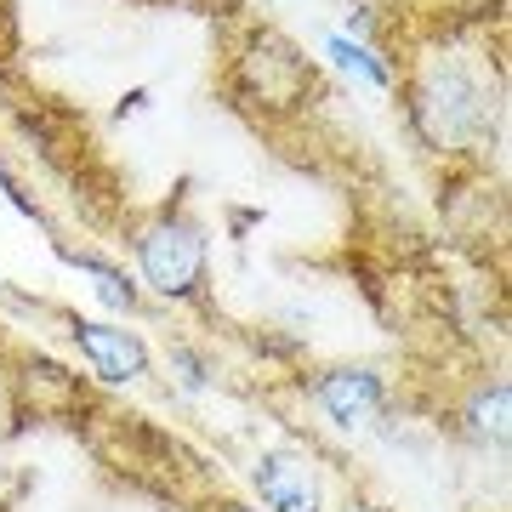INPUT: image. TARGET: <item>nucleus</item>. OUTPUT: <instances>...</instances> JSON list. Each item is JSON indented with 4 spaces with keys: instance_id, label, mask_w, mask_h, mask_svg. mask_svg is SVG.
<instances>
[{
    "instance_id": "f257e3e1",
    "label": "nucleus",
    "mask_w": 512,
    "mask_h": 512,
    "mask_svg": "<svg viewBox=\"0 0 512 512\" xmlns=\"http://www.w3.org/2000/svg\"><path fill=\"white\" fill-rule=\"evenodd\" d=\"M393 86L404 97V120L416 143L439 160H478L490 143H501L507 120V74L501 57L473 35H439L393 69Z\"/></svg>"
},
{
    "instance_id": "f03ea898",
    "label": "nucleus",
    "mask_w": 512,
    "mask_h": 512,
    "mask_svg": "<svg viewBox=\"0 0 512 512\" xmlns=\"http://www.w3.org/2000/svg\"><path fill=\"white\" fill-rule=\"evenodd\" d=\"M228 97L234 109H245L251 120H296L325 97V74L291 35H279L268 23H251L239 46L228 52Z\"/></svg>"
},
{
    "instance_id": "7ed1b4c3",
    "label": "nucleus",
    "mask_w": 512,
    "mask_h": 512,
    "mask_svg": "<svg viewBox=\"0 0 512 512\" xmlns=\"http://www.w3.org/2000/svg\"><path fill=\"white\" fill-rule=\"evenodd\" d=\"M131 262H137V285L143 296L165 308H194L205 302L211 285V239L188 200H165L131 222Z\"/></svg>"
},
{
    "instance_id": "20e7f679",
    "label": "nucleus",
    "mask_w": 512,
    "mask_h": 512,
    "mask_svg": "<svg viewBox=\"0 0 512 512\" xmlns=\"http://www.w3.org/2000/svg\"><path fill=\"white\" fill-rule=\"evenodd\" d=\"M302 393H308L313 416L325 421L330 433H348V439L370 433L393 404V387L376 365H325L302 382Z\"/></svg>"
},
{
    "instance_id": "39448f33",
    "label": "nucleus",
    "mask_w": 512,
    "mask_h": 512,
    "mask_svg": "<svg viewBox=\"0 0 512 512\" xmlns=\"http://www.w3.org/2000/svg\"><path fill=\"white\" fill-rule=\"evenodd\" d=\"M63 325H69V342L80 353V365L92 370L103 387L148 382L154 353H148L143 330L120 325V319H92V313H63Z\"/></svg>"
},
{
    "instance_id": "423d86ee",
    "label": "nucleus",
    "mask_w": 512,
    "mask_h": 512,
    "mask_svg": "<svg viewBox=\"0 0 512 512\" xmlns=\"http://www.w3.org/2000/svg\"><path fill=\"white\" fill-rule=\"evenodd\" d=\"M251 490H256V501H262V512H330L325 473H319L313 450H296V444L256 450L251 456Z\"/></svg>"
},
{
    "instance_id": "0eeeda50",
    "label": "nucleus",
    "mask_w": 512,
    "mask_h": 512,
    "mask_svg": "<svg viewBox=\"0 0 512 512\" xmlns=\"http://www.w3.org/2000/svg\"><path fill=\"white\" fill-rule=\"evenodd\" d=\"M461 433L478 444V450H495V456H507V421H512V387L501 376H484V382L461 399L456 410Z\"/></svg>"
},
{
    "instance_id": "6e6552de",
    "label": "nucleus",
    "mask_w": 512,
    "mask_h": 512,
    "mask_svg": "<svg viewBox=\"0 0 512 512\" xmlns=\"http://www.w3.org/2000/svg\"><path fill=\"white\" fill-rule=\"evenodd\" d=\"M57 256L92 279V291H97L103 308H114V313H137L143 308V285H137L120 262H109V256H97V251H69V245H57Z\"/></svg>"
},
{
    "instance_id": "1a4fd4ad",
    "label": "nucleus",
    "mask_w": 512,
    "mask_h": 512,
    "mask_svg": "<svg viewBox=\"0 0 512 512\" xmlns=\"http://www.w3.org/2000/svg\"><path fill=\"white\" fill-rule=\"evenodd\" d=\"M23 387L35 393L40 387V399H29L35 404V416H74V410H86V382L74 376V370H63V365H52V359H23Z\"/></svg>"
},
{
    "instance_id": "9d476101",
    "label": "nucleus",
    "mask_w": 512,
    "mask_h": 512,
    "mask_svg": "<svg viewBox=\"0 0 512 512\" xmlns=\"http://www.w3.org/2000/svg\"><path fill=\"white\" fill-rule=\"evenodd\" d=\"M325 57H336V69L359 74L365 86H376V92H393V63H387L370 40H348V35H330L325 40Z\"/></svg>"
},
{
    "instance_id": "9b49d317",
    "label": "nucleus",
    "mask_w": 512,
    "mask_h": 512,
    "mask_svg": "<svg viewBox=\"0 0 512 512\" xmlns=\"http://www.w3.org/2000/svg\"><path fill=\"white\" fill-rule=\"evenodd\" d=\"M171 370H177V382L188 393H205L211 387V359L200 348H188V342H171Z\"/></svg>"
},
{
    "instance_id": "f8f14e48",
    "label": "nucleus",
    "mask_w": 512,
    "mask_h": 512,
    "mask_svg": "<svg viewBox=\"0 0 512 512\" xmlns=\"http://www.w3.org/2000/svg\"><path fill=\"white\" fill-rule=\"evenodd\" d=\"M200 512H262V507H251V501H234V495H211Z\"/></svg>"
},
{
    "instance_id": "ddd939ff",
    "label": "nucleus",
    "mask_w": 512,
    "mask_h": 512,
    "mask_svg": "<svg viewBox=\"0 0 512 512\" xmlns=\"http://www.w3.org/2000/svg\"><path fill=\"white\" fill-rule=\"evenodd\" d=\"M342 512H387V507H376V501H365V495H353V501H348Z\"/></svg>"
}]
</instances>
